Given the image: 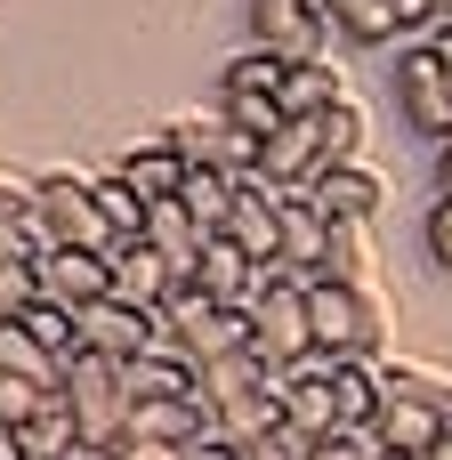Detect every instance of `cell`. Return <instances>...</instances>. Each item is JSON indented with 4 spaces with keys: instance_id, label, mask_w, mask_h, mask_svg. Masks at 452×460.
<instances>
[{
    "instance_id": "cell-1",
    "label": "cell",
    "mask_w": 452,
    "mask_h": 460,
    "mask_svg": "<svg viewBox=\"0 0 452 460\" xmlns=\"http://www.w3.org/2000/svg\"><path fill=\"white\" fill-rule=\"evenodd\" d=\"M307 323H315V356L348 364V356H388V299L380 283L340 291V283H307Z\"/></svg>"
},
{
    "instance_id": "cell-2",
    "label": "cell",
    "mask_w": 452,
    "mask_h": 460,
    "mask_svg": "<svg viewBox=\"0 0 452 460\" xmlns=\"http://www.w3.org/2000/svg\"><path fill=\"white\" fill-rule=\"evenodd\" d=\"M251 356L275 380L315 356V323H307V283L299 275H267L259 283V299H251Z\"/></svg>"
},
{
    "instance_id": "cell-3",
    "label": "cell",
    "mask_w": 452,
    "mask_h": 460,
    "mask_svg": "<svg viewBox=\"0 0 452 460\" xmlns=\"http://www.w3.org/2000/svg\"><path fill=\"white\" fill-rule=\"evenodd\" d=\"M57 396H65V412L81 420L89 453H113V445L129 437V388H121V364H105V356H73L65 380H57Z\"/></svg>"
},
{
    "instance_id": "cell-4",
    "label": "cell",
    "mask_w": 452,
    "mask_h": 460,
    "mask_svg": "<svg viewBox=\"0 0 452 460\" xmlns=\"http://www.w3.org/2000/svg\"><path fill=\"white\" fill-rule=\"evenodd\" d=\"M32 210L49 218L57 251H121V243H113V226H105V210H97V186H89L81 170H49Z\"/></svg>"
},
{
    "instance_id": "cell-5",
    "label": "cell",
    "mask_w": 452,
    "mask_h": 460,
    "mask_svg": "<svg viewBox=\"0 0 452 460\" xmlns=\"http://www.w3.org/2000/svg\"><path fill=\"white\" fill-rule=\"evenodd\" d=\"M396 105H404V121L421 129V137H452V65L437 40H412L404 57H396Z\"/></svg>"
},
{
    "instance_id": "cell-6",
    "label": "cell",
    "mask_w": 452,
    "mask_h": 460,
    "mask_svg": "<svg viewBox=\"0 0 452 460\" xmlns=\"http://www.w3.org/2000/svg\"><path fill=\"white\" fill-rule=\"evenodd\" d=\"M170 146L186 154V170H226V178H251L259 170V137H243L226 113H186V121H170Z\"/></svg>"
},
{
    "instance_id": "cell-7",
    "label": "cell",
    "mask_w": 452,
    "mask_h": 460,
    "mask_svg": "<svg viewBox=\"0 0 452 460\" xmlns=\"http://www.w3.org/2000/svg\"><path fill=\"white\" fill-rule=\"evenodd\" d=\"M81 348L105 356V364H137V356L162 348V315L129 307V299H97V307H81Z\"/></svg>"
},
{
    "instance_id": "cell-8",
    "label": "cell",
    "mask_w": 452,
    "mask_h": 460,
    "mask_svg": "<svg viewBox=\"0 0 452 460\" xmlns=\"http://www.w3.org/2000/svg\"><path fill=\"white\" fill-rule=\"evenodd\" d=\"M283 412H291V429H307L315 445H332L348 420H340V396H332V356H307V364H291L283 380Z\"/></svg>"
},
{
    "instance_id": "cell-9",
    "label": "cell",
    "mask_w": 452,
    "mask_h": 460,
    "mask_svg": "<svg viewBox=\"0 0 452 460\" xmlns=\"http://www.w3.org/2000/svg\"><path fill=\"white\" fill-rule=\"evenodd\" d=\"M40 291L57 299V307H97V299H113V251H49L40 259Z\"/></svg>"
},
{
    "instance_id": "cell-10",
    "label": "cell",
    "mask_w": 452,
    "mask_h": 460,
    "mask_svg": "<svg viewBox=\"0 0 452 460\" xmlns=\"http://www.w3.org/2000/svg\"><path fill=\"white\" fill-rule=\"evenodd\" d=\"M259 283H267V267H259L243 243H226V234L202 243V259H194V291H202V299H218V307H251Z\"/></svg>"
},
{
    "instance_id": "cell-11",
    "label": "cell",
    "mask_w": 452,
    "mask_h": 460,
    "mask_svg": "<svg viewBox=\"0 0 452 460\" xmlns=\"http://www.w3.org/2000/svg\"><path fill=\"white\" fill-rule=\"evenodd\" d=\"M113 170H121L146 202H170V194H186V178H194V170H186V154L170 146V121H162V129H146V137H137Z\"/></svg>"
},
{
    "instance_id": "cell-12",
    "label": "cell",
    "mask_w": 452,
    "mask_h": 460,
    "mask_svg": "<svg viewBox=\"0 0 452 460\" xmlns=\"http://www.w3.org/2000/svg\"><path fill=\"white\" fill-rule=\"evenodd\" d=\"M323 251H332V210L315 202V186L283 210V259H275V275H299V283H315L323 275Z\"/></svg>"
},
{
    "instance_id": "cell-13",
    "label": "cell",
    "mask_w": 452,
    "mask_h": 460,
    "mask_svg": "<svg viewBox=\"0 0 452 460\" xmlns=\"http://www.w3.org/2000/svg\"><path fill=\"white\" fill-rule=\"evenodd\" d=\"M113 299H129V307H154V315H162V307L178 299V267H170L154 243H121V251H113Z\"/></svg>"
},
{
    "instance_id": "cell-14",
    "label": "cell",
    "mask_w": 452,
    "mask_h": 460,
    "mask_svg": "<svg viewBox=\"0 0 452 460\" xmlns=\"http://www.w3.org/2000/svg\"><path fill=\"white\" fill-rule=\"evenodd\" d=\"M121 388H129V404H186V396H202V372L178 348H154V356L121 364Z\"/></svg>"
},
{
    "instance_id": "cell-15",
    "label": "cell",
    "mask_w": 452,
    "mask_h": 460,
    "mask_svg": "<svg viewBox=\"0 0 452 460\" xmlns=\"http://www.w3.org/2000/svg\"><path fill=\"white\" fill-rule=\"evenodd\" d=\"M372 437H380V453L429 460V453L452 437V420H445V412H429V404H404V396H388V404H380V420H372Z\"/></svg>"
},
{
    "instance_id": "cell-16",
    "label": "cell",
    "mask_w": 452,
    "mask_h": 460,
    "mask_svg": "<svg viewBox=\"0 0 452 460\" xmlns=\"http://www.w3.org/2000/svg\"><path fill=\"white\" fill-rule=\"evenodd\" d=\"M332 105H348V73H340L332 57H299L291 81H283V113H291V121H323Z\"/></svg>"
},
{
    "instance_id": "cell-17",
    "label": "cell",
    "mask_w": 452,
    "mask_h": 460,
    "mask_svg": "<svg viewBox=\"0 0 452 460\" xmlns=\"http://www.w3.org/2000/svg\"><path fill=\"white\" fill-rule=\"evenodd\" d=\"M315 283H340V291H364L372 283V218H332V251H323V275Z\"/></svg>"
},
{
    "instance_id": "cell-18",
    "label": "cell",
    "mask_w": 452,
    "mask_h": 460,
    "mask_svg": "<svg viewBox=\"0 0 452 460\" xmlns=\"http://www.w3.org/2000/svg\"><path fill=\"white\" fill-rule=\"evenodd\" d=\"M380 194H388V186H380V178H372L364 162H348V170L315 178V202H323L332 218H372V210H380Z\"/></svg>"
},
{
    "instance_id": "cell-19",
    "label": "cell",
    "mask_w": 452,
    "mask_h": 460,
    "mask_svg": "<svg viewBox=\"0 0 452 460\" xmlns=\"http://www.w3.org/2000/svg\"><path fill=\"white\" fill-rule=\"evenodd\" d=\"M97 186V210H105V226H113V243H146V218H154V202L121 178V170H105V178H89Z\"/></svg>"
},
{
    "instance_id": "cell-20",
    "label": "cell",
    "mask_w": 452,
    "mask_h": 460,
    "mask_svg": "<svg viewBox=\"0 0 452 460\" xmlns=\"http://www.w3.org/2000/svg\"><path fill=\"white\" fill-rule=\"evenodd\" d=\"M283 81H291V57L283 49H243L235 65H226V97H283Z\"/></svg>"
},
{
    "instance_id": "cell-21",
    "label": "cell",
    "mask_w": 452,
    "mask_h": 460,
    "mask_svg": "<svg viewBox=\"0 0 452 460\" xmlns=\"http://www.w3.org/2000/svg\"><path fill=\"white\" fill-rule=\"evenodd\" d=\"M235 194H243V178H226V170H194L178 202L194 210V226H202V234H226V218H235Z\"/></svg>"
},
{
    "instance_id": "cell-22",
    "label": "cell",
    "mask_w": 452,
    "mask_h": 460,
    "mask_svg": "<svg viewBox=\"0 0 452 460\" xmlns=\"http://www.w3.org/2000/svg\"><path fill=\"white\" fill-rule=\"evenodd\" d=\"M0 372H8V380H32V388H57V380H65V364H57L24 323H0Z\"/></svg>"
},
{
    "instance_id": "cell-23",
    "label": "cell",
    "mask_w": 452,
    "mask_h": 460,
    "mask_svg": "<svg viewBox=\"0 0 452 460\" xmlns=\"http://www.w3.org/2000/svg\"><path fill=\"white\" fill-rule=\"evenodd\" d=\"M24 453H32V460H89V437H81V420L65 412V396L24 429Z\"/></svg>"
},
{
    "instance_id": "cell-24",
    "label": "cell",
    "mask_w": 452,
    "mask_h": 460,
    "mask_svg": "<svg viewBox=\"0 0 452 460\" xmlns=\"http://www.w3.org/2000/svg\"><path fill=\"white\" fill-rule=\"evenodd\" d=\"M16 323H24V332H32V340H40V348H49L57 364L89 356V348H81V315H73V307H57V299H32V307H24Z\"/></svg>"
},
{
    "instance_id": "cell-25",
    "label": "cell",
    "mask_w": 452,
    "mask_h": 460,
    "mask_svg": "<svg viewBox=\"0 0 452 460\" xmlns=\"http://www.w3.org/2000/svg\"><path fill=\"white\" fill-rule=\"evenodd\" d=\"M364 129H372V113H364L356 97L323 113V178H332V170H348V162L364 154Z\"/></svg>"
},
{
    "instance_id": "cell-26",
    "label": "cell",
    "mask_w": 452,
    "mask_h": 460,
    "mask_svg": "<svg viewBox=\"0 0 452 460\" xmlns=\"http://www.w3.org/2000/svg\"><path fill=\"white\" fill-rule=\"evenodd\" d=\"M340 32H348V40H396L404 16H396L388 0H340Z\"/></svg>"
},
{
    "instance_id": "cell-27",
    "label": "cell",
    "mask_w": 452,
    "mask_h": 460,
    "mask_svg": "<svg viewBox=\"0 0 452 460\" xmlns=\"http://www.w3.org/2000/svg\"><path fill=\"white\" fill-rule=\"evenodd\" d=\"M218 113H226V121H235L243 137H259V146H267V137H275V129L291 121V113H283V97H226Z\"/></svg>"
},
{
    "instance_id": "cell-28",
    "label": "cell",
    "mask_w": 452,
    "mask_h": 460,
    "mask_svg": "<svg viewBox=\"0 0 452 460\" xmlns=\"http://www.w3.org/2000/svg\"><path fill=\"white\" fill-rule=\"evenodd\" d=\"M49 251H57V234H49V218H40V210H24V218H8V226H0V259H32V267H40Z\"/></svg>"
},
{
    "instance_id": "cell-29",
    "label": "cell",
    "mask_w": 452,
    "mask_h": 460,
    "mask_svg": "<svg viewBox=\"0 0 452 460\" xmlns=\"http://www.w3.org/2000/svg\"><path fill=\"white\" fill-rule=\"evenodd\" d=\"M32 299H49V291H40V267H32V259H0V323H16Z\"/></svg>"
},
{
    "instance_id": "cell-30",
    "label": "cell",
    "mask_w": 452,
    "mask_h": 460,
    "mask_svg": "<svg viewBox=\"0 0 452 460\" xmlns=\"http://www.w3.org/2000/svg\"><path fill=\"white\" fill-rule=\"evenodd\" d=\"M307 460H380V437H372V429H340L332 445H315Z\"/></svg>"
},
{
    "instance_id": "cell-31",
    "label": "cell",
    "mask_w": 452,
    "mask_h": 460,
    "mask_svg": "<svg viewBox=\"0 0 452 460\" xmlns=\"http://www.w3.org/2000/svg\"><path fill=\"white\" fill-rule=\"evenodd\" d=\"M32 202H40V178H16V170H0V226H8V218H24Z\"/></svg>"
},
{
    "instance_id": "cell-32",
    "label": "cell",
    "mask_w": 452,
    "mask_h": 460,
    "mask_svg": "<svg viewBox=\"0 0 452 460\" xmlns=\"http://www.w3.org/2000/svg\"><path fill=\"white\" fill-rule=\"evenodd\" d=\"M421 234H429V259L452 267V202H445V194H437V210H429V226H421Z\"/></svg>"
},
{
    "instance_id": "cell-33",
    "label": "cell",
    "mask_w": 452,
    "mask_h": 460,
    "mask_svg": "<svg viewBox=\"0 0 452 460\" xmlns=\"http://www.w3.org/2000/svg\"><path fill=\"white\" fill-rule=\"evenodd\" d=\"M105 460H186V445H154V437H121Z\"/></svg>"
},
{
    "instance_id": "cell-34",
    "label": "cell",
    "mask_w": 452,
    "mask_h": 460,
    "mask_svg": "<svg viewBox=\"0 0 452 460\" xmlns=\"http://www.w3.org/2000/svg\"><path fill=\"white\" fill-rule=\"evenodd\" d=\"M437 186H445V202H452V137L437 146Z\"/></svg>"
},
{
    "instance_id": "cell-35",
    "label": "cell",
    "mask_w": 452,
    "mask_h": 460,
    "mask_svg": "<svg viewBox=\"0 0 452 460\" xmlns=\"http://www.w3.org/2000/svg\"><path fill=\"white\" fill-rule=\"evenodd\" d=\"M445 24H452V0H437V32H445Z\"/></svg>"
},
{
    "instance_id": "cell-36",
    "label": "cell",
    "mask_w": 452,
    "mask_h": 460,
    "mask_svg": "<svg viewBox=\"0 0 452 460\" xmlns=\"http://www.w3.org/2000/svg\"><path fill=\"white\" fill-rule=\"evenodd\" d=\"M437 49H445V65H452V24H445V32H437Z\"/></svg>"
}]
</instances>
